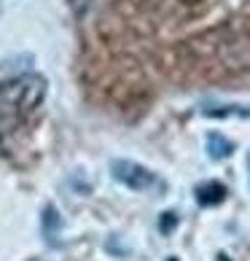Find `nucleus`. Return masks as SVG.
Instances as JSON below:
<instances>
[{
  "mask_svg": "<svg viewBox=\"0 0 250 261\" xmlns=\"http://www.w3.org/2000/svg\"><path fill=\"white\" fill-rule=\"evenodd\" d=\"M218 261H229V258H226V256H218Z\"/></svg>",
  "mask_w": 250,
  "mask_h": 261,
  "instance_id": "6",
  "label": "nucleus"
},
{
  "mask_svg": "<svg viewBox=\"0 0 250 261\" xmlns=\"http://www.w3.org/2000/svg\"><path fill=\"white\" fill-rule=\"evenodd\" d=\"M226 199V186L218 180H207V183H199L197 186V202L205 207H213V205H220Z\"/></svg>",
  "mask_w": 250,
  "mask_h": 261,
  "instance_id": "3",
  "label": "nucleus"
},
{
  "mask_svg": "<svg viewBox=\"0 0 250 261\" xmlns=\"http://www.w3.org/2000/svg\"><path fill=\"white\" fill-rule=\"evenodd\" d=\"M247 170H250V156H247Z\"/></svg>",
  "mask_w": 250,
  "mask_h": 261,
  "instance_id": "7",
  "label": "nucleus"
},
{
  "mask_svg": "<svg viewBox=\"0 0 250 261\" xmlns=\"http://www.w3.org/2000/svg\"><path fill=\"white\" fill-rule=\"evenodd\" d=\"M110 175L116 178L121 186L134 189V191H153L159 189V175L151 172L148 167H143L137 162H127V159H116L110 164Z\"/></svg>",
  "mask_w": 250,
  "mask_h": 261,
  "instance_id": "2",
  "label": "nucleus"
},
{
  "mask_svg": "<svg viewBox=\"0 0 250 261\" xmlns=\"http://www.w3.org/2000/svg\"><path fill=\"white\" fill-rule=\"evenodd\" d=\"M207 151H210V156H213V159H226L229 153L234 151V143H232V140H226L224 135L213 132V135L207 138Z\"/></svg>",
  "mask_w": 250,
  "mask_h": 261,
  "instance_id": "4",
  "label": "nucleus"
},
{
  "mask_svg": "<svg viewBox=\"0 0 250 261\" xmlns=\"http://www.w3.org/2000/svg\"><path fill=\"white\" fill-rule=\"evenodd\" d=\"M161 218H164V221H161V231H170L172 226L178 224V221H175V216H172V213H164V216H161Z\"/></svg>",
  "mask_w": 250,
  "mask_h": 261,
  "instance_id": "5",
  "label": "nucleus"
},
{
  "mask_svg": "<svg viewBox=\"0 0 250 261\" xmlns=\"http://www.w3.org/2000/svg\"><path fill=\"white\" fill-rule=\"evenodd\" d=\"M46 86H49L46 79L38 73H27V75H19V79H11V81L0 84V105L6 111H14V113L35 111L46 97Z\"/></svg>",
  "mask_w": 250,
  "mask_h": 261,
  "instance_id": "1",
  "label": "nucleus"
}]
</instances>
